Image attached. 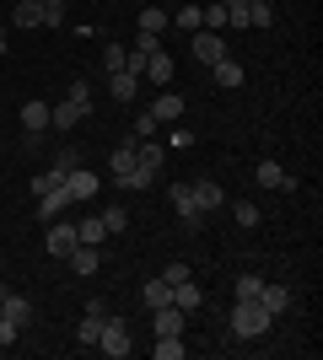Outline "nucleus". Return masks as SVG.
I'll use <instances>...</instances> for the list:
<instances>
[{
	"instance_id": "nucleus-11",
	"label": "nucleus",
	"mask_w": 323,
	"mask_h": 360,
	"mask_svg": "<svg viewBox=\"0 0 323 360\" xmlns=\"http://www.w3.org/2000/svg\"><path fill=\"white\" fill-rule=\"evenodd\" d=\"M253 178H259V188H275V194H296V178H291V172H286L280 162H259V172H253Z\"/></svg>"
},
{
	"instance_id": "nucleus-37",
	"label": "nucleus",
	"mask_w": 323,
	"mask_h": 360,
	"mask_svg": "<svg viewBox=\"0 0 323 360\" xmlns=\"http://www.w3.org/2000/svg\"><path fill=\"white\" fill-rule=\"evenodd\" d=\"M156 129H162V124H156V119H151V113H140V124H135V140H151V135H156Z\"/></svg>"
},
{
	"instance_id": "nucleus-14",
	"label": "nucleus",
	"mask_w": 323,
	"mask_h": 360,
	"mask_svg": "<svg viewBox=\"0 0 323 360\" xmlns=\"http://www.w3.org/2000/svg\"><path fill=\"white\" fill-rule=\"evenodd\" d=\"M184 307H172V301H167V307H156V312H151V328H156V339H162V333H184Z\"/></svg>"
},
{
	"instance_id": "nucleus-21",
	"label": "nucleus",
	"mask_w": 323,
	"mask_h": 360,
	"mask_svg": "<svg viewBox=\"0 0 323 360\" xmlns=\"http://www.w3.org/2000/svg\"><path fill=\"white\" fill-rule=\"evenodd\" d=\"M259 307H264L270 317H280L286 307H291V290H286V285H270V280H264V290H259Z\"/></svg>"
},
{
	"instance_id": "nucleus-39",
	"label": "nucleus",
	"mask_w": 323,
	"mask_h": 360,
	"mask_svg": "<svg viewBox=\"0 0 323 360\" xmlns=\"http://www.w3.org/2000/svg\"><path fill=\"white\" fill-rule=\"evenodd\" d=\"M16 333H22V328H16L11 317H0V345H16Z\"/></svg>"
},
{
	"instance_id": "nucleus-7",
	"label": "nucleus",
	"mask_w": 323,
	"mask_h": 360,
	"mask_svg": "<svg viewBox=\"0 0 323 360\" xmlns=\"http://www.w3.org/2000/svg\"><path fill=\"white\" fill-rule=\"evenodd\" d=\"M44 248H49V258H70V248H76V221H49Z\"/></svg>"
},
{
	"instance_id": "nucleus-8",
	"label": "nucleus",
	"mask_w": 323,
	"mask_h": 360,
	"mask_svg": "<svg viewBox=\"0 0 323 360\" xmlns=\"http://www.w3.org/2000/svg\"><path fill=\"white\" fill-rule=\"evenodd\" d=\"M189 188H194V205H200V215H221V210H227V194H221V183H215V178H194Z\"/></svg>"
},
{
	"instance_id": "nucleus-17",
	"label": "nucleus",
	"mask_w": 323,
	"mask_h": 360,
	"mask_svg": "<svg viewBox=\"0 0 323 360\" xmlns=\"http://www.w3.org/2000/svg\"><path fill=\"white\" fill-rule=\"evenodd\" d=\"M22 129H27L32 140L44 135V129H49V103H38V97H32V103H22Z\"/></svg>"
},
{
	"instance_id": "nucleus-5",
	"label": "nucleus",
	"mask_w": 323,
	"mask_h": 360,
	"mask_svg": "<svg viewBox=\"0 0 323 360\" xmlns=\"http://www.w3.org/2000/svg\"><path fill=\"white\" fill-rule=\"evenodd\" d=\"M108 172H113V183H119V188H129V178H135V135L113 146V156H108Z\"/></svg>"
},
{
	"instance_id": "nucleus-35",
	"label": "nucleus",
	"mask_w": 323,
	"mask_h": 360,
	"mask_svg": "<svg viewBox=\"0 0 323 360\" xmlns=\"http://www.w3.org/2000/svg\"><path fill=\"white\" fill-rule=\"evenodd\" d=\"M162 280H167V285H184V280H194V274H189V264H167Z\"/></svg>"
},
{
	"instance_id": "nucleus-25",
	"label": "nucleus",
	"mask_w": 323,
	"mask_h": 360,
	"mask_svg": "<svg viewBox=\"0 0 323 360\" xmlns=\"http://www.w3.org/2000/svg\"><path fill=\"white\" fill-rule=\"evenodd\" d=\"M167 22H172V16L162 11V6H140V32H151V38H162V32H167Z\"/></svg>"
},
{
	"instance_id": "nucleus-36",
	"label": "nucleus",
	"mask_w": 323,
	"mask_h": 360,
	"mask_svg": "<svg viewBox=\"0 0 323 360\" xmlns=\"http://www.w3.org/2000/svg\"><path fill=\"white\" fill-rule=\"evenodd\" d=\"M65 22V0H54V6H44V27H60Z\"/></svg>"
},
{
	"instance_id": "nucleus-33",
	"label": "nucleus",
	"mask_w": 323,
	"mask_h": 360,
	"mask_svg": "<svg viewBox=\"0 0 323 360\" xmlns=\"http://www.w3.org/2000/svg\"><path fill=\"white\" fill-rule=\"evenodd\" d=\"M172 22H178V32H200V6H184Z\"/></svg>"
},
{
	"instance_id": "nucleus-41",
	"label": "nucleus",
	"mask_w": 323,
	"mask_h": 360,
	"mask_svg": "<svg viewBox=\"0 0 323 360\" xmlns=\"http://www.w3.org/2000/svg\"><path fill=\"white\" fill-rule=\"evenodd\" d=\"M221 6H237V0H221Z\"/></svg>"
},
{
	"instance_id": "nucleus-20",
	"label": "nucleus",
	"mask_w": 323,
	"mask_h": 360,
	"mask_svg": "<svg viewBox=\"0 0 323 360\" xmlns=\"http://www.w3.org/2000/svg\"><path fill=\"white\" fill-rule=\"evenodd\" d=\"M167 301H172V285H167V280H146V285H140V307H146V312L167 307Z\"/></svg>"
},
{
	"instance_id": "nucleus-23",
	"label": "nucleus",
	"mask_w": 323,
	"mask_h": 360,
	"mask_svg": "<svg viewBox=\"0 0 323 360\" xmlns=\"http://www.w3.org/2000/svg\"><path fill=\"white\" fill-rule=\"evenodd\" d=\"M259 290H264V274H237V280H232V301H259Z\"/></svg>"
},
{
	"instance_id": "nucleus-18",
	"label": "nucleus",
	"mask_w": 323,
	"mask_h": 360,
	"mask_svg": "<svg viewBox=\"0 0 323 360\" xmlns=\"http://www.w3.org/2000/svg\"><path fill=\"white\" fill-rule=\"evenodd\" d=\"M11 27H44V6H38V0H16L11 6Z\"/></svg>"
},
{
	"instance_id": "nucleus-28",
	"label": "nucleus",
	"mask_w": 323,
	"mask_h": 360,
	"mask_svg": "<svg viewBox=\"0 0 323 360\" xmlns=\"http://www.w3.org/2000/svg\"><path fill=\"white\" fill-rule=\"evenodd\" d=\"M232 221L243 226V231H253V226H259L264 215H259V205H253V199H237V205H232Z\"/></svg>"
},
{
	"instance_id": "nucleus-9",
	"label": "nucleus",
	"mask_w": 323,
	"mask_h": 360,
	"mask_svg": "<svg viewBox=\"0 0 323 360\" xmlns=\"http://www.w3.org/2000/svg\"><path fill=\"white\" fill-rule=\"evenodd\" d=\"M65 210H70V188H65V183H54L49 194H38V210H32V215L49 226V221H60Z\"/></svg>"
},
{
	"instance_id": "nucleus-32",
	"label": "nucleus",
	"mask_w": 323,
	"mask_h": 360,
	"mask_svg": "<svg viewBox=\"0 0 323 360\" xmlns=\"http://www.w3.org/2000/svg\"><path fill=\"white\" fill-rule=\"evenodd\" d=\"M124 54H129L124 44H108V49H103V70H108V75H113V70H124Z\"/></svg>"
},
{
	"instance_id": "nucleus-4",
	"label": "nucleus",
	"mask_w": 323,
	"mask_h": 360,
	"mask_svg": "<svg viewBox=\"0 0 323 360\" xmlns=\"http://www.w3.org/2000/svg\"><path fill=\"white\" fill-rule=\"evenodd\" d=\"M189 44H194V60L210 70L215 60H227V38L221 32H210V27H200V32H189Z\"/></svg>"
},
{
	"instance_id": "nucleus-24",
	"label": "nucleus",
	"mask_w": 323,
	"mask_h": 360,
	"mask_svg": "<svg viewBox=\"0 0 323 360\" xmlns=\"http://www.w3.org/2000/svg\"><path fill=\"white\" fill-rule=\"evenodd\" d=\"M76 242H92V248H103V242H108L103 215H87V221H76Z\"/></svg>"
},
{
	"instance_id": "nucleus-2",
	"label": "nucleus",
	"mask_w": 323,
	"mask_h": 360,
	"mask_svg": "<svg viewBox=\"0 0 323 360\" xmlns=\"http://www.w3.org/2000/svg\"><path fill=\"white\" fill-rule=\"evenodd\" d=\"M97 349H103L108 360H124V355H129V349H135V339H129V323H124V317H113V312H108L103 333H97Z\"/></svg>"
},
{
	"instance_id": "nucleus-29",
	"label": "nucleus",
	"mask_w": 323,
	"mask_h": 360,
	"mask_svg": "<svg viewBox=\"0 0 323 360\" xmlns=\"http://www.w3.org/2000/svg\"><path fill=\"white\" fill-rule=\"evenodd\" d=\"M108 317H81V328H76V345H92L97 349V333H103Z\"/></svg>"
},
{
	"instance_id": "nucleus-1",
	"label": "nucleus",
	"mask_w": 323,
	"mask_h": 360,
	"mask_svg": "<svg viewBox=\"0 0 323 360\" xmlns=\"http://www.w3.org/2000/svg\"><path fill=\"white\" fill-rule=\"evenodd\" d=\"M270 323H275V317L264 312L259 301H232V317H227V328L237 333V339H259V333H270Z\"/></svg>"
},
{
	"instance_id": "nucleus-19",
	"label": "nucleus",
	"mask_w": 323,
	"mask_h": 360,
	"mask_svg": "<svg viewBox=\"0 0 323 360\" xmlns=\"http://www.w3.org/2000/svg\"><path fill=\"white\" fill-rule=\"evenodd\" d=\"M108 91H113V103H135L140 75H129V70H113V75H108Z\"/></svg>"
},
{
	"instance_id": "nucleus-34",
	"label": "nucleus",
	"mask_w": 323,
	"mask_h": 360,
	"mask_svg": "<svg viewBox=\"0 0 323 360\" xmlns=\"http://www.w3.org/2000/svg\"><path fill=\"white\" fill-rule=\"evenodd\" d=\"M65 97H70V103H81V108H92V86H87V81H70V86H65Z\"/></svg>"
},
{
	"instance_id": "nucleus-15",
	"label": "nucleus",
	"mask_w": 323,
	"mask_h": 360,
	"mask_svg": "<svg viewBox=\"0 0 323 360\" xmlns=\"http://www.w3.org/2000/svg\"><path fill=\"white\" fill-rule=\"evenodd\" d=\"M97 183H103L97 172H81V167H76V172L65 178V188H70V205H81V199H97Z\"/></svg>"
},
{
	"instance_id": "nucleus-12",
	"label": "nucleus",
	"mask_w": 323,
	"mask_h": 360,
	"mask_svg": "<svg viewBox=\"0 0 323 360\" xmlns=\"http://www.w3.org/2000/svg\"><path fill=\"white\" fill-rule=\"evenodd\" d=\"M172 75H178V70H172V54H167V49L146 54V70H140V81H151V86H167Z\"/></svg>"
},
{
	"instance_id": "nucleus-31",
	"label": "nucleus",
	"mask_w": 323,
	"mask_h": 360,
	"mask_svg": "<svg viewBox=\"0 0 323 360\" xmlns=\"http://www.w3.org/2000/svg\"><path fill=\"white\" fill-rule=\"evenodd\" d=\"M103 226H108V237H119L124 226H129V210H119V205H108V210H103Z\"/></svg>"
},
{
	"instance_id": "nucleus-3",
	"label": "nucleus",
	"mask_w": 323,
	"mask_h": 360,
	"mask_svg": "<svg viewBox=\"0 0 323 360\" xmlns=\"http://www.w3.org/2000/svg\"><path fill=\"white\" fill-rule=\"evenodd\" d=\"M156 172H162V146L156 140H135V178H129V188H151Z\"/></svg>"
},
{
	"instance_id": "nucleus-13",
	"label": "nucleus",
	"mask_w": 323,
	"mask_h": 360,
	"mask_svg": "<svg viewBox=\"0 0 323 360\" xmlns=\"http://www.w3.org/2000/svg\"><path fill=\"white\" fill-rule=\"evenodd\" d=\"M65 264H70L76 274H97V264H103V248H92V242H76Z\"/></svg>"
},
{
	"instance_id": "nucleus-38",
	"label": "nucleus",
	"mask_w": 323,
	"mask_h": 360,
	"mask_svg": "<svg viewBox=\"0 0 323 360\" xmlns=\"http://www.w3.org/2000/svg\"><path fill=\"white\" fill-rule=\"evenodd\" d=\"M156 49H162V38H151V32H140V38H135V54H156Z\"/></svg>"
},
{
	"instance_id": "nucleus-30",
	"label": "nucleus",
	"mask_w": 323,
	"mask_h": 360,
	"mask_svg": "<svg viewBox=\"0 0 323 360\" xmlns=\"http://www.w3.org/2000/svg\"><path fill=\"white\" fill-rule=\"evenodd\" d=\"M76 167H81V156H76V150H60V162H54V172H49V178H54V183H65L70 172H76Z\"/></svg>"
},
{
	"instance_id": "nucleus-40",
	"label": "nucleus",
	"mask_w": 323,
	"mask_h": 360,
	"mask_svg": "<svg viewBox=\"0 0 323 360\" xmlns=\"http://www.w3.org/2000/svg\"><path fill=\"white\" fill-rule=\"evenodd\" d=\"M38 6H54V0H38Z\"/></svg>"
},
{
	"instance_id": "nucleus-22",
	"label": "nucleus",
	"mask_w": 323,
	"mask_h": 360,
	"mask_svg": "<svg viewBox=\"0 0 323 360\" xmlns=\"http://www.w3.org/2000/svg\"><path fill=\"white\" fill-rule=\"evenodd\" d=\"M210 75H215V86H243V81H248V75H243V65H237V60H215L210 65Z\"/></svg>"
},
{
	"instance_id": "nucleus-16",
	"label": "nucleus",
	"mask_w": 323,
	"mask_h": 360,
	"mask_svg": "<svg viewBox=\"0 0 323 360\" xmlns=\"http://www.w3.org/2000/svg\"><path fill=\"white\" fill-rule=\"evenodd\" d=\"M151 119L156 124H178L184 119V97H178V91H162V97L151 103Z\"/></svg>"
},
{
	"instance_id": "nucleus-6",
	"label": "nucleus",
	"mask_w": 323,
	"mask_h": 360,
	"mask_svg": "<svg viewBox=\"0 0 323 360\" xmlns=\"http://www.w3.org/2000/svg\"><path fill=\"white\" fill-rule=\"evenodd\" d=\"M172 210H178L184 231H200V226H205V215H200V205H194V188H189V183H172Z\"/></svg>"
},
{
	"instance_id": "nucleus-26",
	"label": "nucleus",
	"mask_w": 323,
	"mask_h": 360,
	"mask_svg": "<svg viewBox=\"0 0 323 360\" xmlns=\"http://www.w3.org/2000/svg\"><path fill=\"white\" fill-rule=\"evenodd\" d=\"M172 307H184V312H194V307H205V290L194 285V280H184V285H172Z\"/></svg>"
},
{
	"instance_id": "nucleus-10",
	"label": "nucleus",
	"mask_w": 323,
	"mask_h": 360,
	"mask_svg": "<svg viewBox=\"0 0 323 360\" xmlns=\"http://www.w3.org/2000/svg\"><path fill=\"white\" fill-rule=\"evenodd\" d=\"M87 113H92V108H81V103H70V97H60V103H49V129H76Z\"/></svg>"
},
{
	"instance_id": "nucleus-27",
	"label": "nucleus",
	"mask_w": 323,
	"mask_h": 360,
	"mask_svg": "<svg viewBox=\"0 0 323 360\" xmlns=\"http://www.w3.org/2000/svg\"><path fill=\"white\" fill-rule=\"evenodd\" d=\"M151 355L156 360H184V333H162V339L151 345Z\"/></svg>"
}]
</instances>
